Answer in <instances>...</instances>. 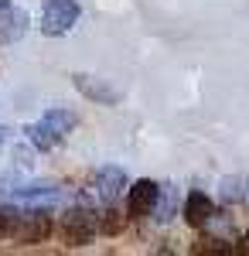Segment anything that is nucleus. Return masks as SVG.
<instances>
[{
	"mask_svg": "<svg viewBox=\"0 0 249 256\" xmlns=\"http://www.w3.org/2000/svg\"><path fill=\"white\" fill-rule=\"evenodd\" d=\"M246 198H249V192H246Z\"/></svg>",
	"mask_w": 249,
	"mask_h": 256,
	"instance_id": "17",
	"label": "nucleus"
},
{
	"mask_svg": "<svg viewBox=\"0 0 249 256\" xmlns=\"http://www.w3.org/2000/svg\"><path fill=\"white\" fill-rule=\"evenodd\" d=\"M58 229H62V236H65L68 246H86V242H92V236L99 232L96 216H92L89 208H68L65 216L58 218Z\"/></svg>",
	"mask_w": 249,
	"mask_h": 256,
	"instance_id": "2",
	"label": "nucleus"
},
{
	"mask_svg": "<svg viewBox=\"0 0 249 256\" xmlns=\"http://www.w3.org/2000/svg\"><path fill=\"white\" fill-rule=\"evenodd\" d=\"M18 218H20V216L10 208V205H0V239H4V236H14Z\"/></svg>",
	"mask_w": 249,
	"mask_h": 256,
	"instance_id": "12",
	"label": "nucleus"
},
{
	"mask_svg": "<svg viewBox=\"0 0 249 256\" xmlns=\"http://www.w3.org/2000/svg\"><path fill=\"white\" fill-rule=\"evenodd\" d=\"M72 82H76V89L82 96L99 102V106H116V102H120V92L110 89V86H102V82L92 79V76H72Z\"/></svg>",
	"mask_w": 249,
	"mask_h": 256,
	"instance_id": "6",
	"label": "nucleus"
},
{
	"mask_svg": "<svg viewBox=\"0 0 249 256\" xmlns=\"http://www.w3.org/2000/svg\"><path fill=\"white\" fill-rule=\"evenodd\" d=\"M78 4L76 0H44L41 7V31L48 38H58V34H68L72 24L78 20Z\"/></svg>",
	"mask_w": 249,
	"mask_h": 256,
	"instance_id": "1",
	"label": "nucleus"
},
{
	"mask_svg": "<svg viewBox=\"0 0 249 256\" xmlns=\"http://www.w3.org/2000/svg\"><path fill=\"white\" fill-rule=\"evenodd\" d=\"M7 137H10V130H7V126H0V147L7 144Z\"/></svg>",
	"mask_w": 249,
	"mask_h": 256,
	"instance_id": "15",
	"label": "nucleus"
},
{
	"mask_svg": "<svg viewBox=\"0 0 249 256\" xmlns=\"http://www.w3.org/2000/svg\"><path fill=\"white\" fill-rule=\"evenodd\" d=\"M157 218H171L174 216V192L168 188V195H157V205H154Z\"/></svg>",
	"mask_w": 249,
	"mask_h": 256,
	"instance_id": "13",
	"label": "nucleus"
},
{
	"mask_svg": "<svg viewBox=\"0 0 249 256\" xmlns=\"http://www.w3.org/2000/svg\"><path fill=\"white\" fill-rule=\"evenodd\" d=\"M123 188H126V171H123V168L106 164V168H99V171H96V192H99L102 202H116Z\"/></svg>",
	"mask_w": 249,
	"mask_h": 256,
	"instance_id": "5",
	"label": "nucleus"
},
{
	"mask_svg": "<svg viewBox=\"0 0 249 256\" xmlns=\"http://www.w3.org/2000/svg\"><path fill=\"white\" fill-rule=\"evenodd\" d=\"M239 184H242L239 178H226V181H222V198H226V202H239V198L246 195V192H239Z\"/></svg>",
	"mask_w": 249,
	"mask_h": 256,
	"instance_id": "14",
	"label": "nucleus"
},
{
	"mask_svg": "<svg viewBox=\"0 0 249 256\" xmlns=\"http://www.w3.org/2000/svg\"><path fill=\"white\" fill-rule=\"evenodd\" d=\"M96 226H99V232H102V236H116V232H123L126 218H123V212L116 208V202H110V205L96 216Z\"/></svg>",
	"mask_w": 249,
	"mask_h": 256,
	"instance_id": "9",
	"label": "nucleus"
},
{
	"mask_svg": "<svg viewBox=\"0 0 249 256\" xmlns=\"http://www.w3.org/2000/svg\"><path fill=\"white\" fill-rule=\"evenodd\" d=\"M24 134H28V140H31V144H34L38 150H52V147H55L58 140H62L58 134H52V130L44 126V123H31V126H28Z\"/></svg>",
	"mask_w": 249,
	"mask_h": 256,
	"instance_id": "11",
	"label": "nucleus"
},
{
	"mask_svg": "<svg viewBox=\"0 0 249 256\" xmlns=\"http://www.w3.org/2000/svg\"><path fill=\"white\" fill-rule=\"evenodd\" d=\"M4 7H10V0H0V10H4Z\"/></svg>",
	"mask_w": 249,
	"mask_h": 256,
	"instance_id": "16",
	"label": "nucleus"
},
{
	"mask_svg": "<svg viewBox=\"0 0 249 256\" xmlns=\"http://www.w3.org/2000/svg\"><path fill=\"white\" fill-rule=\"evenodd\" d=\"M41 123L52 130V134H58V137H65V134H72L78 126V116L72 113V110H65V106H58V110H48L44 116H41Z\"/></svg>",
	"mask_w": 249,
	"mask_h": 256,
	"instance_id": "8",
	"label": "nucleus"
},
{
	"mask_svg": "<svg viewBox=\"0 0 249 256\" xmlns=\"http://www.w3.org/2000/svg\"><path fill=\"white\" fill-rule=\"evenodd\" d=\"M20 31H24V14H20L14 4H10V7H4V10H0V38H4V41H14Z\"/></svg>",
	"mask_w": 249,
	"mask_h": 256,
	"instance_id": "10",
	"label": "nucleus"
},
{
	"mask_svg": "<svg viewBox=\"0 0 249 256\" xmlns=\"http://www.w3.org/2000/svg\"><path fill=\"white\" fill-rule=\"evenodd\" d=\"M52 212L48 208H31L28 216L18 218V229H14V239L24 242V246H34V242H44L52 236Z\"/></svg>",
	"mask_w": 249,
	"mask_h": 256,
	"instance_id": "3",
	"label": "nucleus"
},
{
	"mask_svg": "<svg viewBox=\"0 0 249 256\" xmlns=\"http://www.w3.org/2000/svg\"><path fill=\"white\" fill-rule=\"evenodd\" d=\"M157 195H160V184L150 181V178H140L134 188H130V198H126V205H130V216H150L154 205H157Z\"/></svg>",
	"mask_w": 249,
	"mask_h": 256,
	"instance_id": "4",
	"label": "nucleus"
},
{
	"mask_svg": "<svg viewBox=\"0 0 249 256\" xmlns=\"http://www.w3.org/2000/svg\"><path fill=\"white\" fill-rule=\"evenodd\" d=\"M212 212H215V208H212V198L205 195V192H192V195L184 198V222L194 226V229L208 226Z\"/></svg>",
	"mask_w": 249,
	"mask_h": 256,
	"instance_id": "7",
	"label": "nucleus"
}]
</instances>
